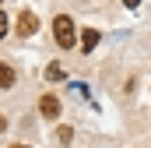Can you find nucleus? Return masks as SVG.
<instances>
[{
	"label": "nucleus",
	"instance_id": "7",
	"mask_svg": "<svg viewBox=\"0 0 151 148\" xmlns=\"http://www.w3.org/2000/svg\"><path fill=\"white\" fill-rule=\"evenodd\" d=\"M7 36V14H0V39Z\"/></svg>",
	"mask_w": 151,
	"mask_h": 148
},
{
	"label": "nucleus",
	"instance_id": "1",
	"mask_svg": "<svg viewBox=\"0 0 151 148\" xmlns=\"http://www.w3.org/2000/svg\"><path fill=\"white\" fill-rule=\"evenodd\" d=\"M53 39H56V46H63V49H70L77 42V28H74V18H70V14H56V18H53Z\"/></svg>",
	"mask_w": 151,
	"mask_h": 148
},
{
	"label": "nucleus",
	"instance_id": "4",
	"mask_svg": "<svg viewBox=\"0 0 151 148\" xmlns=\"http://www.w3.org/2000/svg\"><path fill=\"white\" fill-rule=\"evenodd\" d=\"M95 46H99V32H95V28H84V32H81V49L91 53Z\"/></svg>",
	"mask_w": 151,
	"mask_h": 148
},
{
	"label": "nucleus",
	"instance_id": "9",
	"mask_svg": "<svg viewBox=\"0 0 151 148\" xmlns=\"http://www.w3.org/2000/svg\"><path fill=\"white\" fill-rule=\"evenodd\" d=\"M11 148H25V145H11Z\"/></svg>",
	"mask_w": 151,
	"mask_h": 148
},
{
	"label": "nucleus",
	"instance_id": "6",
	"mask_svg": "<svg viewBox=\"0 0 151 148\" xmlns=\"http://www.w3.org/2000/svg\"><path fill=\"white\" fill-rule=\"evenodd\" d=\"M46 78H49V81H60V78H63V67H60V64H49V67H46Z\"/></svg>",
	"mask_w": 151,
	"mask_h": 148
},
{
	"label": "nucleus",
	"instance_id": "3",
	"mask_svg": "<svg viewBox=\"0 0 151 148\" xmlns=\"http://www.w3.org/2000/svg\"><path fill=\"white\" fill-rule=\"evenodd\" d=\"M39 113H42L46 120H56V116H60V99H53V95H42V99H39Z\"/></svg>",
	"mask_w": 151,
	"mask_h": 148
},
{
	"label": "nucleus",
	"instance_id": "8",
	"mask_svg": "<svg viewBox=\"0 0 151 148\" xmlns=\"http://www.w3.org/2000/svg\"><path fill=\"white\" fill-rule=\"evenodd\" d=\"M0 131H7V116L4 113H0Z\"/></svg>",
	"mask_w": 151,
	"mask_h": 148
},
{
	"label": "nucleus",
	"instance_id": "5",
	"mask_svg": "<svg viewBox=\"0 0 151 148\" xmlns=\"http://www.w3.org/2000/svg\"><path fill=\"white\" fill-rule=\"evenodd\" d=\"M11 85H14V71L7 64H0V88H11Z\"/></svg>",
	"mask_w": 151,
	"mask_h": 148
},
{
	"label": "nucleus",
	"instance_id": "2",
	"mask_svg": "<svg viewBox=\"0 0 151 148\" xmlns=\"http://www.w3.org/2000/svg\"><path fill=\"white\" fill-rule=\"evenodd\" d=\"M35 28H39V18L32 14V11H21V14H18V21H14V32H18V39L35 36Z\"/></svg>",
	"mask_w": 151,
	"mask_h": 148
}]
</instances>
